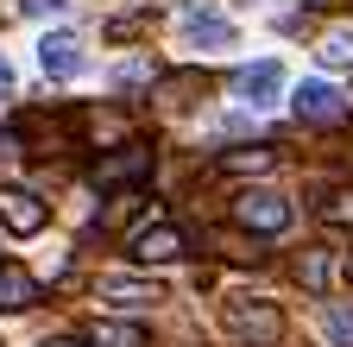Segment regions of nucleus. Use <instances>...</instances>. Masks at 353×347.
Returning a JSON list of instances; mask_svg holds the SVG:
<instances>
[{"instance_id": "4468645a", "label": "nucleus", "mask_w": 353, "mask_h": 347, "mask_svg": "<svg viewBox=\"0 0 353 347\" xmlns=\"http://www.w3.org/2000/svg\"><path fill=\"white\" fill-rule=\"evenodd\" d=\"M334 272H341V259H334L328 246H303V252H296V284H303V290L322 297V290L334 284Z\"/></svg>"}, {"instance_id": "6ab92c4d", "label": "nucleus", "mask_w": 353, "mask_h": 347, "mask_svg": "<svg viewBox=\"0 0 353 347\" xmlns=\"http://www.w3.org/2000/svg\"><path fill=\"white\" fill-rule=\"evenodd\" d=\"M214 246L228 252L234 266H259V259H265V252H259V240H240V234H214Z\"/></svg>"}, {"instance_id": "412c9836", "label": "nucleus", "mask_w": 353, "mask_h": 347, "mask_svg": "<svg viewBox=\"0 0 353 347\" xmlns=\"http://www.w3.org/2000/svg\"><path fill=\"white\" fill-rule=\"evenodd\" d=\"M145 26H152V13H126V19H114V26H108V38H114V45H126V38H139Z\"/></svg>"}, {"instance_id": "0eeeda50", "label": "nucleus", "mask_w": 353, "mask_h": 347, "mask_svg": "<svg viewBox=\"0 0 353 347\" xmlns=\"http://www.w3.org/2000/svg\"><path fill=\"white\" fill-rule=\"evenodd\" d=\"M234 95H240L246 108L278 101V95H284V63H278V57H265V63H246V70H234Z\"/></svg>"}, {"instance_id": "f03ea898", "label": "nucleus", "mask_w": 353, "mask_h": 347, "mask_svg": "<svg viewBox=\"0 0 353 347\" xmlns=\"http://www.w3.org/2000/svg\"><path fill=\"white\" fill-rule=\"evenodd\" d=\"M221 322H228V335L246 341V347H278L284 341V310L265 303V297H228L221 303Z\"/></svg>"}, {"instance_id": "b1692460", "label": "nucleus", "mask_w": 353, "mask_h": 347, "mask_svg": "<svg viewBox=\"0 0 353 347\" xmlns=\"http://www.w3.org/2000/svg\"><path fill=\"white\" fill-rule=\"evenodd\" d=\"M7 89H13V63L0 57V95H7Z\"/></svg>"}, {"instance_id": "9b49d317", "label": "nucleus", "mask_w": 353, "mask_h": 347, "mask_svg": "<svg viewBox=\"0 0 353 347\" xmlns=\"http://www.w3.org/2000/svg\"><path fill=\"white\" fill-rule=\"evenodd\" d=\"M95 297H101V303H120V310H145V303H164V290H158L152 278H126V272H120V278H101V284H95Z\"/></svg>"}, {"instance_id": "4be33fe9", "label": "nucleus", "mask_w": 353, "mask_h": 347, "mask_svg": "<svg viewBox=\"0 0 353 347\" xmlns=\"http://www.w3.org/2000/svg\"><path fill=\"white\" fill-rule=\"evenodd\" d=\"M26 152V133H19V126H0V158H19Z\"/></svg>"}, {"instance_id": "ddd939ff", "label": "nucleus", "mask_w": 353, "mask_h": 347, "mask_svg": "<svg viewBox=\"0 0 353 347\" xmlns=\"http://www.w3.org/2000/svg\"><path fill=\"white\" fill-rule=\"evenodd\" d=\"M76 133H82L88 146L114 152V146H126V139H132V126H126L120 114H101V108H95V114H76Z\"/></svg>"}, {"instance_id": "a878e982", "label": "nucleus", "mask_w": 353, "mask_h": 347, "mask_svg": "<svg viewBox=\"0 0 353 347\" xmlns=\"http://www.w3.org/2000/svg\"><path fill=\"white\" fill-rule=\"evenodd\" d=\"M341 278H347V284H353V252H347V259H341Z\"/></svg>"}, {"instance_id": "aec40b11", "label": "nucleus", "mask_w": 353, "mask_h": 347, "mask_svg": "<svg viewBox=\"0 0 353 347\" xmlns=\"http://www.w3.org/2000/svg\"><path fill=\"white\" fill-rule=\"evenodd\" d=\"M328 341L353 347V303H328Z\"/></svg>"}, {"instance_id": "7ed1b4c3", "label": "nucleus", "mask_w": 353, "mask_h": 347, "mask_svg": "<svg viewBox=\"0 0 353 347\" xmlns=\"http://www.w3.org/2000/svg\"><path fill=\"white\" fill-rule=\"evenodd\" d=\"M228 221H234L240 234H252V240H272V234L290 228V202H284L278 190H246V196H234Z\"/></svg>"}, {"instance_id": "39448f33", "label": "nucleus", "mask_w": 353, "mask_h": 347, "mask_svg": "<svg viewBox=\"0 0 353 347\" xmlns=\"http://www.w3.org/2000/svg\"><path fill=\"white\" fill-rule=\"evenodd\" d=\"M290 108H296V120H303V126H341V120H347V95L334 89V82H322V76L296 82Z\"/></svg>"}, {"instance_id": "f8f14e48", "label": "nucleus", "mask_w": 353, "mask_h": 347, "mask_svg": "<svg viewBox=\"0 0 353 347\" xmlns=\"http://www.w3.org/2000/svg\"><path fill=\"white\" fill-rule=\"evenodd\" d=\"M32 303H38V278L7 259V266H0V310H7V316H26Z\"/></svg>"}, {"instance_id": "2eb2a0df", "label": "nucleus", "mask_w": 353, "mask_h": 347, "mask_svg": "<svg viewBox=\"0 0 353 347\" xmlns=\"http://www.w3.org/2000/svg\"><path fill=\"white\" fill-rule=\"evenodd\" d=\"M126 221H139V228H145V221H164V208H158V202H145L139 190H120V202H108V208H101V228H126Z\"/></svg>"}, {"instance_id": "393cba45", "label": "nucleus", "mask_w": 353, "mask_h": 347, "mask_svg": "<svg viewBox=\"0 0 353 347\" xmlns=\"http://www.w3.org/2000/svg\"><path fill=\"white\" fill-rule=\"evenodd\" d=\"M44 347H88V341H76V335H57V341H44Z\"/></svg>"}, {"instance_id": "f3484780", "label": "nucleus", "mask_w": 353, "mask_h": 347, "mask_svg": "<svg viewBox=\"0 0 353 347\" xmlns=\"http://www.w3.org/2000/svg\"><path fill=\"white\" fill-rule=\"evenodd\" d=\"M316 215L328 228H353V184H334V190H322L316 196Z\"/></svg>"}, {"instance_id": "f257e3e1", "label": "nucleus", "mask_w": 353, "mask_h": 347, "mask_svg": "<svg viewBox=\"0 0 353 347\" xmlns=\"http://www.w3.org/2000/svg\"><path fill=\"white\" fill-rule=\"evenodd\" d=\"M152 164H158V146H152V139H126V146H114V152H95L88 184L120 196V190H139V184L152 177Z\"/></svg>"}, {"instance_id": "a211bd4d", "label": "nucleus", "mask_w": 353, "mask_h": 347, "mask_svg": "<svg viewBox=\"0 0 353 347\" xmlns=\"http://www.w3.org/2000/svg\"><path fill=\"white\" fill-rule=\"evenodd\" d=\"M316 57H322V70H353V32H328Z\"/></svg>"}, {"instance_id": "5701e85b", "label": "nucleus", "mask_w": 353, "mask_h": 347, "mask_svg": "<svg viewBox=\"0 0 353 347\" xmlns=\"http://www.w3.org/2000/svg\"><path fill=\"white\" fill-rule=\"evenodd\" d=\"M63 7H70V0H26V13H32V19H44V13H63Z\"/></svg>"}, {"instance_id": "20e7f679", "label": "nucleus", "mask_w": 353, "mask_h": 347, "mask_svg": "<svg viewBox=\"0 0 353 347\" xmlns=\"http://www.w3.org/2000/svg\"><path fill=\"white\" fill-rule=\"evenodd\" d=\"M126 252L152 272V266H176V259L190 252V240H183V228H176V221H145V228L126 234Z\"/></svg>"}, {"instance_id": "9d476101", "label": "nucleus", "mask_w": 353, "mask_h": 347, "mask_svg": "<svg viewBox=\"0 0 353 347\" xmlns=\"http://www.w3.org/2000/svg\"><path fill=\"white\" fill-rule=\"evenodd\" d=\"M214 170L221 177H265V170H278V146H228Z\"/></svg>"}, {"instance_id": "1a4fd4ad", "label": "nucleus", "mask_w": 353, "mask_h": 347, "mask_svg": "<svg viewBox=\"0 0 353 347\" xmlns=\"http://www.w3.org/2000/svg\"><path fill=\"white\" fill-rule=\"evenodd\" d=\"M38 63H44V76H51V82L82 76V38H76V32H51V38L38 45Z\"/></svg>"}, {"instance_id": "6e6552de", "label": "nucleus", "mask_w": 353, "mask_h": 347, "mask_svg": "<svg viewBox=\"0 0 353 347\" xmlns=\"http://www.w3.org/2000/svg\"><path fill=\"white\" fill-rule=\"evenodd\" d=\"M183 38H190V45H208V51H228L234 45V26L221 19L208 0H190V7H183Z\"/></svg>"}, {"instance_id": "dca6fc26", "label": "nucleus", "mask_w": 353, "mask_h": 347, "mask_svg": "<svg viewBox=\"0 0 353 347\" xmlns=\"http://www.w3.org/2000/svg\"><path fill=\"white\" fill-rule=\"evenodd\" d=\"M88 347H152V335H145V322H95Z\"/></svg>"}, {"instance_id": "423d86ee", "label": "nucleus", "mask_w": 353, "mask_h": 347, "mask_svg": "<svg viewBox=\"0 0 353 347\" xmlns=\"http://www.w3.org/2000/svg\"><path fill=\"white\" fill-rule=\"evenodd\" d=\"M44 221H51V208H44L26 184H0V228L7 234L32 240V234H44Z\"/></svg>"}]
</instances>
